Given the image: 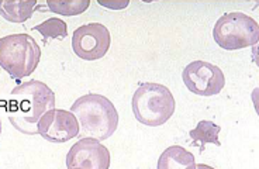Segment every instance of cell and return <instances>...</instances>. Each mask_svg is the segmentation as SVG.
I'll list each match as a JSON object with an SVG mask.
<instances>
[{"label":"cell","instance_id":"obj_1","mask_svg":"<svg viewBox=\"0 0 259 169\" xmlns=\"http://www.w3.org/2000/svg\"><path fill=\"white\" fill-rule=\"evenodd\" d=\"M51 109H55V93L41 80H28L16 86L7 103L12 125L27 136L37 134L38 120Z\"/></svg>","mask_w":259,"mask_h":169},{"label":"cell","instance_id":"obj_2","mask_svg":"<svg viewBox=\"0 0 259 169\" xmlns=\"http://www.w3.org/2000/svg\"><path fill=\"white\" fill-rule=\"evenodd\" d=\"M71 113L79 123L80 138L104 141L110 138L118 125V113L114 104L99 93H88L75 100Z\"/></svg>","mask_w":259,"mask_h":169},{"label":"cell","instance_id":"obj_3","mask_svg":"<svg viewBox=\"0 0 259 169\" xmlns=\"http://www.w3.org/2000/svg\"><path fill=\"white\" fill-rule=\"evenodd\" d=\"M133 113L144 125L158 127L168 121L175 113V98L165 85L141 83L133 95Z\"/></svg>","mask_w":259,"mask_h":169},{"label":"cell","instance_id":"obj_4","mask_svg":"<svg viewBox=\"0 0 259 169\" xmlns=\"http://www.w3.org/2000/svg\"><path fill=\"white\" fill-rule=\"evenodd\" d=\"M41 59V48L31 35L10 34L0 38V66L14 79L30 76Z\"/></svg>","mask_w":259,"mask_h":169},{"label":"cell","instance_id":"obj_5","mask_svg":"<svg viewBox=\"0 0 259 169\" xmlns=\"http://www.w3.org/2000/svg\"><path fill=\"white\" fill-rule=\"evenodd\" d=\"M213 38L227 51L253 47L259 41V24L245 13H226L214 24Z\"/></svg>","mask_w":259,"mask_h":169},{"label":"cell","instance_id":"obj_6","mask_svg":"<svg viewBox=\"0 0 259 169\" xmlns=\"http://www.w3.org/2000/svg\"><path fill=\"white\" fill-rule=\"evenodd\" d=\"M111 46V35L102 23H89L76 28L72 35V48L80 59L103 58Z\"/></svg>","mask_w":259,"mask_h":169},{"label":"cell","instance_id":"obj_7","mask_svg":"<svg viewBox=\"0 0 259 169\" xmlns=\"http://www.w3.org/2000/svg\"><path fill=\"white\" fill-rule=\"evenodd\" d=\"M189 91L199 96H215L226 86V76L220 68L206 61L190 62L182 73Z\"/></svg>","mask_w":259,"mask_h":169},{"label":"cell","instance_id":"obj_8","mask_svg":"<svg viewBox=\"0 0 259 169\" xmlns=\"http://www.w3.org/2000/svg\"><path fill=\"white\" fill-rule=\"evenodd\" d=\"M110 151L93 138H80L66 155V169H109Z\"/></svg>","mask_w":259,"mask_h":169},{"label":"cell","instance_id":"obj_9","mask_svg":"<svg viewBox=\"0 0 259 169\" xmlns=\"http://www.w3.org/2000/svg\"><path fill=\"white\" fill-rule=\"evenodd\" d=\"M37 134L54 144H62L78 137L79 123L75 114L64 109H51L38 120Z\"/></svg>","mask_w":259,"mask_h":169},{"label":"cell","instance_id":"obj_10","mask_svg":"<svg viewBox=\"0 0 259 169\" xmlns=\"http://www.w3.org/2000/svg\"><path fill=\"white\" fill-rule=\"evenodd\" d=\"M156 169H196V159L186 148L172 145L161 154Z\"/></svg>","mask_w":259,"mask_h":169},{"label":"cell","instance_id":"obj_11","mask_svg":"<svg viewBox=\"0 0 259 169\" xmlns=\"http://www.w3.org/2000/svg\"><path fill=\"white\" fill-rule=\"evenodd\" d=\"M37 0H0V16L10 23L23 24L35 10Z\"/></svg>","mask_w":259,"mask_h":169},{"label":"cell","instance_id":"obj_12","mask_svg":"<svg viewBox=\"0 0 259 169\" xmlns=\"http://www.w3.org/2000/svg\"><path fill=\"white\" fill-rule=\"evenodd\" d=\"M221 127L219 124L208 121V120H201L197 123L196 129L190 130L189 136L193 140L194 144H200V151L204 150L206 144H214L217 147H220L221 143L219 140Z\"/></svg>","mask_w":259,"mask_h":169},{"label":"cell","instance_id":"obj_13","mask_svg":"<svg viewBox=\"0 0 259 169\" xmlns=\"http://www.w3.org/2000/svg\"><path fill=\"white\" fill-rule=\"evenodd\" d=\"M91 6L89 0H48L47 7L52 13L61 16H79Z\"/></svg>","mask_w":259,"mask_h":169},{"label":"cell","instance_id":"obj_14","mask_svg":"<svg viewBox=\"0 0 259 169\" xmlns=\"http://www.w3.org/2000/svg\"><path fill=\"white\" fill-rule=\"evenodd\" d=\"M34 30L42 35L44 41H48V39H64L68 35L66 23L64 20L58 19V17H51V19L39 23L38 26L34 27Z\"/></svg>","mask_w":259,"mask_h":169},{"label":"cell","instance_id":"obj_15","mask_svg":"<svg viewBox=\"0 0 259 169\" xmlns=\"http://www.w3.org/2000/svg\"><path fill=\"white\" fill-rule=\"evenodd\" d=\"M99 5L100 6L104 7H109V9H124V7L128 6V2L125 0V2H120V3H107V2H102V0H99Z\"/></svg>","mask_w":259,"mask_h":169},{"label":"cell","instance_id":"obj_16","mask_svg":"<svg viewBox=\"0 0 259 169\" xmlns=\"http://www.w3.org/2000/svg\"><path fill=\"white\" fill-rule=\"evenodd\" d=\"M196 169H214L213 166L210 165H206V163H196Z\"/></svg>","mask_w":259,"mask_h":169},{"label":"cell","instance_id":"obj_17","mask_svg":"<svg viewBox=\"0 0 259 169\" xmlns=\"http://www.w3.org/2000/svg\"><path fill=\"white\" fill-rule=\"evenodd\" d=\"M0 136H2V120H0Z\"/></svg>","mask_w":259,"mask_h":169}]
</instances>
